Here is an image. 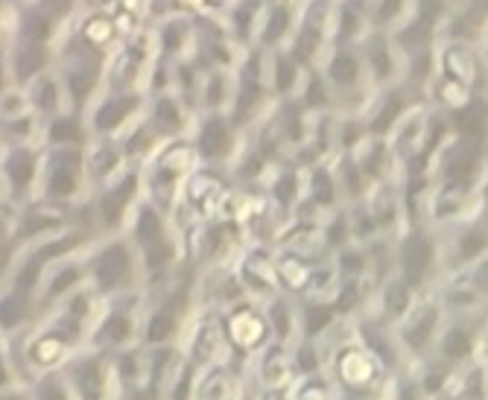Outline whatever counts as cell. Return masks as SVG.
Returning <instances> with one entry per match:
<instances>
[{
  "label": "cell",
  "instance_id": "19",
  "mask_svg": "<svg viewBox=\"0 0 488 400\" xmlns=\"http://www.w3.org/2000/svg\"><path fill=\"white\" fill-rule=\"evenodd\" d=\"M269 196L281 210H296L298 202L305 199V170L296 167L293 161H284V164L275 170Z\"/></svg>",
  "mask_w": 488,
  "mask_h": 400
},
{
  "label": "cell",
  "instance_id": "5",
  "mask_svg": "<svg viewBox=\"0 0 488 400\" xmlns=\"http://www.w3.org/2000/svg\"><path fill=\"white\" fill-rule=\"evenodd\" d=\"M445 252V272H462L471 264H477L483 255H488V219L485 214H477L465 222H456L447 228Z\"/></svg>",
  "mask_w": 488,
  "mask_h": 400
},
{
  "label": "cell",
  "instance_id": "10",
  "mask_svg": "<svg viewBox=\"0 0 488 400\" xmlns=\"http://www.w3.org/2000/svg\"><path fill=\"white\" fill-rule=\"evenodd\" d=\"M305 68L298 65L293 59V53L286 47L278 50H269V65H267V85H269V94L275 99H293L302 88V79H305Z\"/></svg>",
  "mask_w": 488,
  "mask_h": 400
},
{
  "label": "cell",
  "instance_id": "22",
  "mask_svg": "<svg viewBox=\"0 0 488 400\" xmlns=\"http://www.w3.org/2000/svg\"><path fill=\"white\" fill-rule=\"evenodd\" d=\"M409 15H412V0H371L369 4L371 30L380 33H395Z\"/></svg>",
  "mask_w": 488,
  "mask_h": 400
},
{
  "label": "cell",
  "instance_id": "4",
  "mask_svg": "<svg viewBox=\"0 0 488 400\" xmlns=\"http://www.w3.org/2000/svg\"><path fill=\"white\" fill-rule=\"evenodd\" d=\"M418 103H424V97H418L412 88H407L404 82L386 85V88H378L371 97V103L366 108V126L371 137H389L392 129L404 120L412 108Z\"/></svg>",
  "mask_w": 488,
  "mask_h": 400
},
{
  "label": "cell",
  "instance_id": "8",
  "mask_svg": "<svg viewBox=\"0 0 488 400\" xmlns=\"http://www.w3.org/2000/svg\"><path fill=\"white\" fill-rule=\"evenodd\" d=\"M427 126H430V106L427 103H418L409 115L398 123L392 129V135L386 137L392 146V155L398 161V167L404 170L412 158L421 153L424 146V137H427Z\"/></svg>",
  "mask_w": 488,
  "mask_h": 400
},
{
  "label": "cell",
  "instance_id": "29",
  "mask_svg": "<svg viewBox=\"0 0 488 400\" xmlns=\"http://www.w3.org/2000/svg\"><path fill=\"white\" fill-rule=\"evenodd\" d=\"M462 272H465L468 281L488 298V255H483L477 264H471L468 269H462Z\"/></svg>",
  "mask_w": 488,
  "mask_h": 400
},
{
  "label": "cell",
  "instance_id": "31",
  "mask_svg": "<svg viewBox=\"0 0 488 400\" xmlns=\"http://www.w3.org/2000/svg\"><path fill=\"white\" fill-rule=\"evenodd\" d=\"M135 400H153V397H149V395H137Z\"/></svg>",
  "mask_w": 488,
  "mask_h": 400
},
{
  "label": "cell",
  "instance_id": "32",
  "mask_svg": "<svg viewBox=\"0 0 488 400\" xmlns=\"http://www.w3.org/2000/svg\"><path fill=\"white\" fill-rule=\"evenodd\" d=\"M360 4H366V6H369V4H371V0H360Z\"/></svg>",
  "mask_w": 488,
  "mask_h": 400
},
{
  "label": "cell",
  "instance_id": "1",
  "mask_svg": "<svg viewBox=\"0 0 488 400\" xmlns=\"http://www.w3.org/2000/svg\"><path fill=\"white\" fill-rule=\"evenodd\" d=\"M395 274H400L416 293H433L445 278L442 240L433 225H412L395 240Z\"/></svg>",
  "mask_w": 488,
  "mask_h": 400
},
{
  "label": "cell",
  "instance_id": "3",
  "mask_svg": "<svg viewBox=\"0 0 488 400\" xmlns=\"http://www.w3.org/2000/svg\"><path fill=\"white\" fill-rule=\"evenodd\" d=\"M442 321H445V307L439 302V295H436V290L421 293L418 302L412 304V310L395 324L398 345L404 348L407 354L427 351V348L439 340Z\"/></svg>",
  "mask_w": 488,
  "mask_h": 400
},
{
  "label": "cell",
  "instance_id": "26",
  "mask_svg": "<svg viewBox=\"0 0 488 400\" xmlns=\"http://www.w3.org/2000/svg\"><path fill=\"white\" fill-rule=\"evenodd\" d=\"M450 12H454V0H412V18H418L430 27L442 30Z\"/></svg>",
  "mask_w": 488,
  "mask_h": 400
},
{
  "label": "cell",
  "instance_id": "33",
  "mask_svg": "<svg viewBox=\"0 0 488 400\" xmlns=\"http://www.w3.org/2000/svg\"><path fill=\"white\" fill-rule=\"evenodd\" d=\"M4 400H21V397H4Z\"/></svg>",
  "mask_w": 488,
  "mask_h": 400
},
{
  "label": "cell",
  "instance_id": "12",
  "mask_svg": "<svg viewBox=\"0 0 488 400\" xmlns=\"http://www.w3.org/2000/svg\"><path fill=\"white\" fill-rule=\"evenodd\" d=\"M305 199H310L322 214H328V210H336V208L345 205L331 161H319L316 167L305 170Z\"/></svg>",
  "mask_w": 488,
  "mask_h": 400
},
{
  "label": "cell",
  "instance_id": "15",
  "mask_svg": "<svg viewBox=\"0 0 488 400\" xmlns=\"http://www.w3.org/2000/svg\"><path fill=\"white\" fill-rule=\"evenodd\" d=\"M480 94H474L468 85H462L456 79L445 77V73L436 70V77L430 79L427 91H424V103L436 111H445V115H454V111L465 108L471 99H477Z\"/></svg>",
  "mask_w": 488,
  "mask_h": 400
},
{
  "label": "cell",
  "instance_id": "20",
  "mask_svg": "<svg viewBox=\"0 0 488 400\" xmlns=\"http://www.w3.org/2000/svg\"><path fill=\"white\" fill-rule=\"evenodd\" d=\"M296 99L302 103L310 115H322V111H333V91L328 79H324L322 70H307L302 79V88H298Z\"/></svg>",
  "mask_w": 488,
  "mask_h": 400
},
{
  "label": "cell",
  "instance_id": "18",
  "mask_svg": "<svg viewBox=\"0 0 488 400\" xmlns=\"http://www.w3.org/2000/svg\"><path fill=\"white\" fill-rule=\"evenodd\" d=\"M340 321V312L331 302H319V298H302L298 304V330L302 340H322L324 333L333 330V324Z\"/></svg>",
  "mask_w": 488,
  "mask_h": 400
},
{
  "label": "cell",
  "instance_id": "23",
  "mask_svg": "<svg viewBox=\"0 0 488 400\" xmlns=\"http://www.w3.org/2000/svg\"><path fill=\"white\" fill-rule=\"evenodd\" d=\"M231 340L234 342H240V345H255L260 342L264 336L269 333V321L260 316V312L255 310H249V307H240V310H234V316H231Z\"/></svg>",
  "mask_w": 488,
  "mask_h": 400
},
{
  "label": "cell",
  "instance_id": "6",
  "mask_svg": "<svg viewBox=\"0 0 488 400\" xmlns=\"http://www.w3.org/2000/svg\"><path fill=\"white\" fill-rule=\"evenodd\" d=\"M360 53L366 61L369 79L374 88H386V85H395L404 77V53L395 44L392 33L371 30L366 39L360 42Z\"/></svg>",
  "mask_w": 488,
  "mask_h": 400
},
{
  "label": "cell",
  "instance_id": "21",
  "mask_svg": "<svg viewBox=\"0 0 488 400\" xmlns=\"http://www.w3.org/2000/svg\"><path fill=\"white\" fill-rule=\"evenodd\" d=\"M267 321L269 330L278 336V342H290L298 333V304H293L286 295L275 293L267 307Z\"/></svg>",
  "mask_w": 488,
  "mask_h": 400
},
{
  "label": "cell",
  "instance_id": "2",
  "mask_svg": "<svg viewBox=\"0 0 488 400\" xmlns=\"http://www.w3.org/2000/svg\"><path fill=\"white\" fill-rule=\"evenodd\" d=\"M436 61H439V73L445 77L468 85L480 97L488 94V56L483 44L442 39L436 47Z\"/></svg>",
  "mask_w": 488,
  "mask_h": 400
},
{
  "label": "cell",
  "instance_id": "25",
  "mask_svg": "<svg viewBox=\"0 0 488 400\" xmlns=\"http://www.w3.org/2000/svg\"><path fill=\"white\" fill-rule=\"evenodd\" d=\"M231 149H234V126H229V123L220 117L208 120L205 135H202V153L208 158H225Z\"/></svg>",
  "mask_w": 488,
  "mask_h": 400
},
{
  "label": "cell",
  "instance_id": "30",
  "mask_svg": "<svg viewBox=\"0 0 488 400\" xmlns=\"http://www.w3.org/2000/svg\"><path fill=\"white\" fill-rule=\"evenodd\" d=\"M42 400H61V389H56V386H47V389L42 392Z\"/></svg>",
  "mask_w": 488,
  "mask_h": 400
},
{
  "label": "cell",
  "instance_id": "11",
  "mask_svg": "<svg viewBox=\"0 0 488 400\" xmlns=\"http://www.w3.org/2000/svg\"><path fill=\"white\" fill-rule=\"evenodd\" d=\"M357 158V164L366 172V179L371 184H380V181H392V179H400V167L392 155V146L386 137H366L362 146L357 153H352Z\"/></svg>",
  "mask_w": 488,
  "mask_h": 400
},
{
  "label": "cell",
  "instance_id": "34",
  "mask_svg": "<svg viewBox=\"0 0 488 400\" xmlns=\"http://www.w3.org/2000/svg\"><path fill=\"white\" fill-rule=\"evenodd\" d=\"M485 97H488V94H485Z\"/></svg>",
  "mask_w": 488,
  "mask_h": 400
},
{
  "label": "cell",
  "instance_id": "24",
  "mask_svg": "<svg viewBox=\"0 0 488 400\" xmlns=\"http://www.w3.org/2000/svg\"><path fill=\"white\" fill-rule=\"evenodd\" d=\"M366 137H369L366 117L362 115H340V111H336V155L357 153Z\"/></svg>",
  "mask_w": 488,
  "mask_h": 400
},
{
  "label": "cell",
  "instance_id": "16",
  "mask_svg": "<svg viewBox=\"0 0 488 400\" xmlns=\"http://www.w3.org/2000/svg\"><path fill=\"white\" fill-rule=\"evenodd\" d=\"M371 33L369 6L360 0H340L336 4V30L333 44H360Z\"/></svg>",
  "mask_w": 488,
  "mask_h": 400
},
{
  "label": "cell",
  "instance_id": "14",
  "mask_svg": "<svg viewBox=\"0 0 488 400\" xmlns=\"http://www.w3.org/2000/svg\"><path fill=\"white\" fill-rule=\"evenodd\" d=\"M418 295L412 286L400 278V274H392V278H386L378 290H374V298H378V310H380V316L386 321H392L398 324L400 319L407 316V312L412 310V304L418 302Z\"/></svg>",
  "mask_w": 488,
  "mask_h": 400
},
{
  "label": "cell",
  "instance_id": "13",
  "mask_svg": "<svg viewBox=\"0 0 488 400\" xmlns=\"http://www.w3.org/2000/svg\"><path fill=\"white\" fill-rule=\"evenodd\" d=\"M436 345H439V357L445 362H450V366H459V362L471 359L474 348H477V330L471 328L465 316H454L439 330V340H436Z\"/></svg>",
  "mask_w": 488,
  "mask_h": 400
},
{
  "label": "cell",
  "instance_id": "9",
  "mask_svg": "<svg viewBox=\"0 0 488 400\" xmlns=\"http://www.w3.org/2000/svg\"><path fill=\"white\" fill-rule=\"evenodd\" d=\"M298 9H302V4H284V0L267 4L264 18H260V27H258L255 47L278 50V47L290 44L293 33L298 27Z\"/></svg>",
  "mask_w": 488,
  "mask_h": 400
},
{
  "label": "cell",
  "instance_id": "28",
  "mask_svg": "<svg viewBox=\"0 0 488 400\" xmlns=\"http://www.w3.org/2000/svg\"><path fill=\"white\" fill-rule=\"evenodd\" d=\"M296 400H333V392L328 383L316 380V374H310V377L302 380L296 392Z\"/></svg>",
  "mask_w": 488,
  "mask_h": 400
},
{
  "label": "cell",
  "instance_id": "27",
  "mask_svg": "<svg viewBox=\"0 0 488 400\" xmlns=\"http://www.w3.org/2000/svg\"><path fill=\"white\" fill-rule=\"evenodd\" d=\"M296 362L298 368H302V377H310V374H319V366H322V351L316 340H302L296 351Z\"/></svg>",
  "mask_w": 488,
  "mask_h": 400
},
{
  "label": "cell",
  "instance_id": "7",
  "mask_svg": "<svg viewBox=\"0 0 488 400\" xmlns=\"http://www.w3.org/2000/svg\"><path fill=\"white\" fill-rule=\"evenodd\" d=\"M333 368H336V377L352 392H366L371 389L374 380H380L383 362L362 342H354V345H343L340 351L333 354Z\"/></svg>",
  "mask_w": 488,
  "mask_h": 400
},
{
  "label": "cell",
  "instance_id": "17",
  "mask_svg": "<svg viewBox=\"0 0 488 400\" xmlns=\"http://www.w3.org/2000/svg\"><path fill=\"white\" fill-rule=\"evenodd\" d=\"M333 172H336V184H340V193H343V202L345 205H354L362 202L371 191V181L366 179V172L357 164V158L352 153H340L331 158Z\"/></svg>",
  "mask_w": 488,
  "mask_h": 400
}]
</instances>
